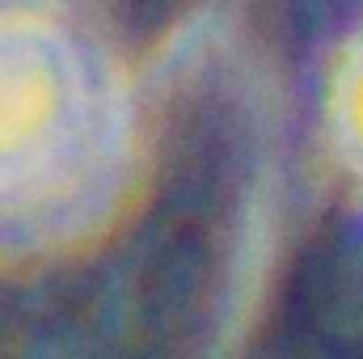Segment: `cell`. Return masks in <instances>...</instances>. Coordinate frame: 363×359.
<instances>
[{
  "label": "cell",
  "instance_id": "2",
  "mask_svg": "<svg viewBox=\"0 0 363 359\" xmlns=\"http://www.w3.org/2000/svg\"><path fill=\"white\" fill-rule=\"evenodd\" d=\"M321 123L338 170L363 194V21L334 47L321 89Z\"/></svg>",
  "mask_w": 363,
  "mask_h": 359
},
{
  "label": "cell",
  "instance_id": "1",
  "mask_svg": "<svg viewBox=\"0 0 363 359\" xmlns=\"http://www.w3.org/2000/svg\"><path fill=\"white\" fill-rule=\"evenodd\" d=\"M135 89L68 0H0V216L72 224L127 178Z\"/></svg>",
  "mask_w": 363,
  "mask_h": 359
}]
</instances>
